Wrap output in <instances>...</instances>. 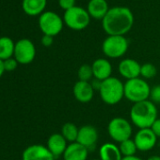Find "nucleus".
Here are the masks:
<instances>
[{
  "mask_svg": "<svg viewBox=\"0 0 160 160\" xmlns=\"http://www.w3.org/2000/svg\"><path fill=\"white\" fill-rule=\"evenodd\" d=\"M157 73V69L156 66L153 65L152 63H145V64L141 65V76L144 80L153 79L154 77H156Z\"/></svg>",
  "mask_w": 160,
  "mask_h": 160,
  "instance_id": "obj_25",
  "label": "nucleus"
},
{
  "mask_svg": "<svg viewBox=\"0 0 160 160\" xmlns=\"http://www.w3.org/2000/svg\"><path fill=\"white\" fill-rule=\"evenodd\" d=\"M15 42L9 37H0V59L6 60L13 57Z\"/></svg>",
  "mask_w": 160,
  "mask_h": 160,
  "instance_id": "obj_21",
  "label": "nucleus"
},
{
  "mask_svg": "<svg viewBox=\"0 0 160 160\" xmlns=\"http://www.w3.org/2000/svg\"><path fill=\"white\" fill-rule=\"evenodd\" d=\"M39 28L43 35L58 36L63 29L64 22L58 13L47 10L39 16Z\"/></svg>",
  "mask_w": 160,
  "mask_h": 160,
  "instance_id": "obj_7",
  "label": "nucleus"
},
{
  "mask_svg": "<svg viewBox=\"0 0 160 160\" xmlns=\"http://www.w3.org/2000/svg\"><path fill=\"white\" fill-rule=\"evenodd\" d=\"M23 160H55L49 149L41 144H32L25 149L22 155Z\"/></svg>",
  "mask_w": 160,
  "mask_h": 160,
  "instance_id": "obj_11",
  "label": "nucleus"
},
{
  "mask_svg": "<svg viewBox=\"0 0 160 160\" xmlns=\"http://www.w3.org/2000/svg\"><path fill=\"white\" fill-rule=\"evenodd\" d=\"M134 142L139 151L147 152L156 146L157 137L151 128H141L136 133Z\"/></svg>",
  "mask_w": 160,
  "mask_h": 160,
  "instance_id": "obj_10",
  "label": "nucleus"
},
{
  "mask_svg": "<svg viewBox=\"0 0 160 160\" xmlns=\"http://www.w3.org/2000/svg\"><path fill=\"white\" fill-rule=\"evenodd\" d=\"M109 137L116 142H122L128 140L132 136V126L129 121L123 117H115L111 119L108 126Z\"/></svg>",
  "mask_w": 160,
  "mask_h": 160,
  "instance_id": "obj_8",
  "label": "nucleus"
},
{
  "mask_svg": "<svg viewBox=\"0 0 160 160\" xmlns=\"http://www.w3.org/2000/svg\"><path fill=\"white\" fill-rule=\"evenodd\" d=\"M89 156V149L77 142L70 143L64 154L63 160H87Z\"/></svg>",
  "mask_w": 160,
  "mask_h": 160,
  "instance_id": "obj_16",
  "label": "nucleus"
},
{
  "mask_svg": "<svg viewBox=\"0 0 160 160\" xmlns=\"http://www.w3.org/2000/svg\"><path fill=\"white\" fill-rule=\"evenodd\" d=\"M75 2L76 0H58V6L60 8H62L64 11L75 7Z\"/></svg>",
  "mask_w": 160,
  "mask_h": 160,
  "instance_id": "obj_28",
  "label": "nucleus"
},
{
  "mask_svg": "<svg viewBox=\"0 0 160 160\" xmlns=\"http://www.w3.org/2000/svg\"><path fill=\"white\" fill-rule=\"evenodd\" d=\"M157 138H160V118H157L150 128Z\"/></svg>",
  "mask_w": 160,
  "mask_h": 160,
  "instance_id": "obj_30",
  "label": "nucleus"
},
{
  "mask_svg": "<svg viewBox=\"0 0 160 160\" xmlns=\"http://www.w3.org/2000/svg\"><path fill=\"white\" fill-rule=\"evenodd\" d=\"M151 87L143 78L127 80L124 83V98L133 103L149 99Z\"/></svg>",
  "mask_w": 160,
  "mask_h": 160,
  "instance_id": "obj_4",
  "label": "nucleus"
},
{
  "mask_svg": "<svg viewBox=\"0 0 160 160\" xmlns=\"http://www.w3.org/2000/svg\"><path fill=\"white\" fill-rule=\"evenodd\" d=\"M47 0H23L22 8L28 16H40L45 11Z\"/></svg>",
  "mask_w": 160,
  "mask_h": 160,
  "instance_id": "obj_19",
  "label": "nucleus"
},
{
  "mask_svg": "<svg viewBox=\"0 0 160 160\" xmlns=\"http://www.w3.org/2000/svg\"><path fill=\"white\" fill-rule=\"evenodd\" d=\"M5 72V68H4V63H3V60L0 59V78L2 77V75L4 74Z\"/></svg>",
  "mask_w": 160,
  "mask_h": 160,
  "instance_id": "obj_32",
  "label": "nucleus"
},
{
  "mask_svg": "<svg viewBox=\"0 0 160 160\" xmlns=\"http://www.w3.org/2000/svg\"><path fill=\"white\" fill-rule=\"evenodd\" d=\"M79 128L74 123L68 122L65 123L61 128V135L65 138V140L69 142H74L77 140Z\"/></svg>",
  "mask_w": 160,
  "mask_h": 160,
  "instance_id": "obj_22",
  "label": "nucleus"
},
{
  "mask_svg": "<svg viewBox=\"0 0 160 160\" xmlns=\"http://www.w3.org/2000/svg\"><path fill=\"white\" fill-rule=\"evenodd\" d=\"M100 160H122L124 158L119 146L112 142L104 143L99 149Z\"/></svg>",
  "mask_w": 160,
  "mask_h": 160,
  "instance_id": "obj_20",
  "label": "nucleus"
},
{
  "mask_svg": "<svg viewBox=\"0 0 160 160\" xmlns=\"http://www.w3.org/2000/svg\"><path fill=\"white\" fill-rule=\"evenodd\" d=\"M147 160H160V157L159 156H152Z\"/></svg>",
  "mask_w": 160,
  "mask_h": 160,
  "instance_id": "obj_33",
  "label": "nucleus"
},
{
  "mask_svg": "<svg viewBox=\"0 0 160 160\" xmlns=\"http://www.w3.org/2000/svg\"><path fill=\"white\" fill-rule=\"evenodd\" d=\"M141 65L135 59L125 58L119 63L118 71L120 75L127 81L139 78L141 76Z\"/></svg>",
  "mask_w": 160,
  "mask_h": 160,
  "instance_id": "obj_12",
  "label": "nucleus"
},
{
  "mask_svg": "<svg viewBox=\"0 0 160 160\" xmlns=\"http://www.w3.org/2000/svg\"><path fill=\"white\" fill-rule=\"evenodd\" d=\"M67 142H68L61 135V133H55L48 138L46 147L49 149V151L53 154L55 158H58L59 156H63L68 146Z\"/></svg>",
  "mask_w": 160,
  "mask_h": 160,
  "instance_id": "obj_18",
  "label": "nucleus"
},
{
  "mask_svg": "<svg viewBox=\"0 0 160 160\" xmlns=\"http://www.w3.org/2000/svg\"><path fill=\"white\" fill-rule=\"evenodd\" d=\"M92 160H100V159H92Z\"/></svg>",
  "mask_w": 160,
  "mask_h": 160,
  "instance_id": "obj_34",
  "label": "nucleus"
},
{
  "mask_svg": "<svg viewBox=\"0 0 160 160\" xmlns=\"http://www.w3.org/2000/svg\"><path fill=\"white\" fill-rule=\"evenodd\" d=\"M99 94L104 103L116 105L124 98V83L120 79L111 76L102 82Z\"/></svg>",
  "mask_w": 160,
  "mask_h": 160,
  "instance_id": "obj_3",
  "label": "nucleus"
},
{
  "mask_svg": "<svg viewBox=\"0 0 160 160\" xmlns=\"http://www.w3.org/2000/svg\"><path fill=\"white\" fill-rule=\"evenodd\" d=\"M36 56V47L28 38H22L15 42L13 57L21 65H28Z\"/></svg>",
  "mask_w": 160,
  "mask_h": 160,
  "instance_id": "obj_9",
  "label": "nucleus"
},
{
  "mask_svg": "<svg viewBox=\"0 0 160 160\" xmlns=\"http://www.w3.org/2000/svg\"><path fill=\"white\" fill-rule=\"evenodd\" d=\"M129 48L128 39L124 36H108L102 43V52L108 58H121Z\"/></svg>",
  "mask_w": 160,
  "mask_h": 160,
  "instance_id": "obj_6",
  "label": "nucleus"
},
{
  "mask_svg": "<svg viewBox=\"0 0 160 160\" xmlns=\"http://www.w3.org/2000/svg\"><path fill=\"white\" fill-rule=\"evenodd\" d=\"M109 8L107 0H90L86 9L91 18L102 21Z\"/></svg>",
  "mask_w": 160,
  "mask_h": 160,
  "instance_id": "obj_17",
  "label": "nucleus"
},
{
  "mask_svg": "<svg viewBox=\"0 0 160 160\" xmlns=\"http://www.w3.org/2000/svg\"><path fill=\"white\" fill-rule=\"evenodd\" d=\"M94 89L90 82L78 81L73 87L74 98L80 103H89L94 97Z\"/></svg>",
  "mask_w": 160,
  "mask_h": 160,
  "instance_id": "obj_13",
  "label": "nucleus"
},
{
  "mask_svg": "<svg viewBox=\"0 0 160 160\" xmlns=\"http://www.w3.org/2000/svg\"><path fill=\"white\" fill-rule=\"evenodd\" d=\"M93 78L101 82L111 77L112 74V65L106 58H98L91 64Z\"/></svg>",
  "mask_w": 160,
  "mask_h": 160,
  "instance_id": "obj_15",
  "label": "nucleus"
},
{
  "mask_svg": "<svg viewBox=\"0 0 160 160\" xmlns=\"http://www.w3.org/2000/svg\"><path fill=\"white\" fill-rule=\"evenodd\" d=\"M149 99L154 102L155 104H158L160 103V85H155L154 87L151 88V92H150V98Z\"/></svg>",
  "mask_w": 160,
  "mask_h": 160,
  "instance_id": "obj_27",
  "label": "nucleus"
},
{
  "mask_svg": "<svg viewBox=\"0 0 160 160\" xmlns=\"http://www.w3.org/2000/svg\"><path fill=\"white\" fill-rule=\"evenodd\" d=\"M62 18L64 24L74 31H82L86 29L91 19L87 9L79 6H75L64 11Z\"/></svg>",
  "mask_w": 160,
  "mask_h": 160,
  "instance_id": "obj_5",
  "label": "nucleus"
},
{
  "mask_svg": "<svg viewBox=\"0 0 160 160\" xmlns=\"http://www.w3.org/2000/svg\"><path fill=\"white\" fill-rule=\"evenodd\" d=\"M130 119L140 129L150 128L157 119V108L150 99L134 103L130 110Z\"/></svg>",
  "mask_w": 160,
  "mask_h": 160,
  "instance_id": "obj_2",
  "label": "nucleus"
},
{
  "mask_svg": "<svg viewBox=\"0 0 160 160\" xmlns=\"http://www.w3.org/2000/svg\"><path fill=\"white\" fill-rule=\"evenodd\" d=\"M98 138H99L98 130L93 126L86 125L79 128L76 142L81 145L90 149L91 147L96 144Z\"/></svg>",
  "mask_w": 160,
  "mask_h": 160,
  "instance_id": "obj_14",
  "label": "nucleus"
},
{
  "mask_svg": "<svg viewBox=\"0 0 160 160\" xmlns=\"http://www.w3.org/2000/svg\"><path fill=\"white\" fill-rule=\"evenodd\" d=\"M134 14L127 7L110 8L102 20V28L108 36H124L134 25Z\"/></svg>",
  "mask_w": 160,
  "mask_h": 160,
  "instance_id": "obj_1",
  "label": "nucleus"
},
{
  "mask_svg": "<svg viewBox=\"0 0 160 160\" xmlns=\"http://www.w3.org/2000/svg\"><path fill=\"white\" fill-rule=\"evenodd\" d=\"M41 42L44 47H50V46H52V44L54 42V37L48 36V35H43L41 39Z\"/></svg>",
  "mask_w": 160,
  "mask_h": 160,
  "instance_id": "obj_29",
  "label": "nucleus"
},
{
  "mask_svg": "<svg viewBox=\"0 0 160 160\" xmlns=\"http://www.w3.org/2000/svg\"><path fill=\"white\" fill-rule=\"evenodd\" d=\"M4 63V68L5 71H13L17 68L19 63L17 62V60L14 57H10L8 59H6L3 61Z\"/></svg>",
  "mask_w": 160,
  "mask_h": 160,
  "instance_id": "obj_26",
  "label": "nucleus"
},
{
  "mask_svg": "<svg viewBox=\"0 0 160 160\" xmlns=\"http://www.w3.org/2000/svg\"><path fill=\"white\" fill-rule=\"evenodd\" d=\"M77 76H78L79 81H83V82H90L91 79H93V72H92L91 65L84 64L80 66L77 71Z\"/></svg>",
  "mask_w": 160,
  "mask_h": 160,
  "instance_id": "obj_24",
  "label": "nucleus"
},
{
  "mask_svg": "<svg viewBox=\"0 0 160 160\" xmlns=\"http://www.w3.org/2000/svg\"><path fill=\"white\" fill-rule=\"evenodd\" d=\"M119 148H120V151H121L123 157L136 156V153L138 151V148L136 146L134 140H131V139H128V140H125V141L120 142Z\"/></svg>",
  "mask_w": 160,
  "mask_h": 160,
  "instance_id": "obj_23",
  "label": "nucleus"
},
{
  "mask_svg": "<svg viewBox=\"0 0 160 160\" xmlns=\"http://www.w3.org/2000/svg\"><path fill=\"white\" fill-rule=\"evenodd\" d=\"M122 160H143L142 158L137 157V156H131V157H124Z\"/></svg>",
  "mask_w": 160,
  "mask_h": 160,
  "instance_id": "obj_31",
  "label": "nucleus"
}]
</instances>
